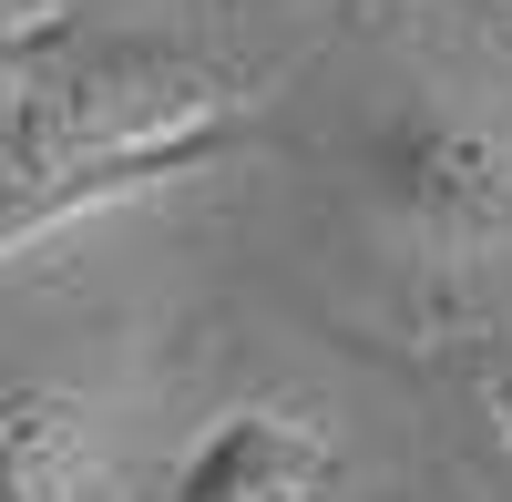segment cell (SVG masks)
I'll list each match as a JSON object with an SVG mask.
<instances>
[{"label": "cell", "instance_id": "obj_1", "mask_svg": "<svg viewBox=\"0 0 512 502\" xmlns=\"http://www.w3.org/2000/svg\"><path fill=\"white\" fill-rule=\"evenodd\" d=\"M226 144H236V113L216 93V72L72 21L62 52L21 93H0V257L134 185L195 175Z\"/></svg>", "mask_w": 512, "mask_h": 502}, {"label": "cell", "instance_id": "obj_2", "mask_svg": "<svg viewBox=\"0 0 512 502\" xmlns=\"http://www.w3.org/2000/svg\"><path fill=\"white\" fill-rule=\"evenodd\" d=\"M379 205L441 257H472V246L512 236V134L492 113L461 103H400L369 144Z\"/></svg>", "mask_w": 512, "mask_h": 502}, {"label": "cell", "instance_id": "obj_3", "mask_svg": "<svg viewBox=\"0 0 512 502\" xmlns=\"http://www.w3.org/2000/svg\"><path fill=\"white\" fill-rule=\"evenodd\" d=\"M338 462L297 410H226L205 421L154 502H328Z\"/></svg>", "mask_w": 512, "mask_h": 502}, {"label": "cell", "instance_id": "obj_4", "mask_svg": "<svg viewBox=\"0 0 512 502\" xmlns=\"http://www.w3.org/2000/svg\"><path fill=\"white\" fill-rule=\"evenodd\" d=\"M103 410L52 369H0V502H93Z\"/></svg>", "mask_w": 512, "mask_h": 502}, {"label": "cell", "instance_id": "obj_5", "mask_svg": "<svg viewBox=\"0 0 512 502\" xmlns=\"http://www.w3.org/2000/svg\"><path fill=\"white\" fill-rule=\"evenodd\" d=\"M62 31H72V11H52V21H0V93H21V82L62 52Z\"/></svg>", "mask_w": 512, "mask_h": 502}, {"label": "cell", "instance_id": "obj_6", "mask_svg": "<svg viewBox=\"0 0 512 502\" xmlns=\"http://www.w3.org/2000/svg\"><path fill=\"white\" fill-rule=\"evenodd\" d=\"M492 410H502V431H512V349L492 359Z\"/></svg>", "mask_w": 512, "mask_h": 502}]
</instances>
